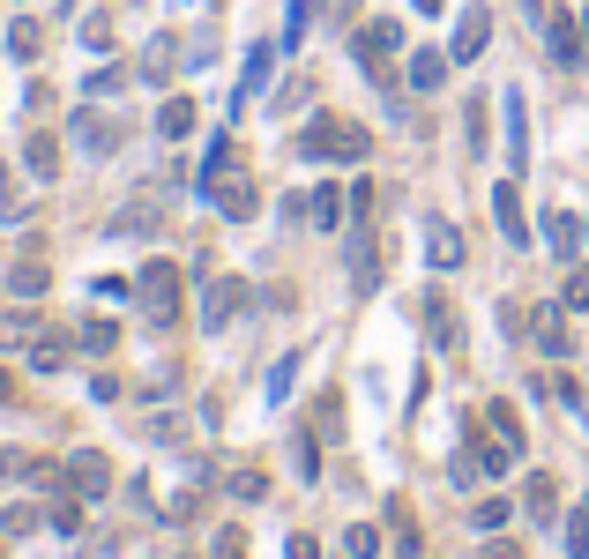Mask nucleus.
Wrapping results in <instances>:
<instances>
[{"label": "nucleus", "mask_w": 589, "mask_h": 559, "mask_svg": "<svg viewBox=\"0 0 589 559\" xmlns=\"http://www.w3.org/2000/svg\"><path fill=\"white\" fill-rule=\"evenodd\" d=\"M373 135L359 120H336V112H321L314 127H298V157L306 165H366Z\"/></svg>", "instance_id": "f257e3e1"}, {"label": "nucleus", "mask_w": 589, "mask_h": 559, "mask_svg": "<svg viewBox=\"0 0 589 559\" xmlns=\"http://www.w3.org/2000/svg\"><path fill=\"white\" fill-rule=\"evenodd\" d=\"M135 298H143L149 328H173V321H179V268L173 262H149L143 276H135Z\"/></svg>", "instance_id": "f03ea898"}, {"label": "nucleus", "mask_w": 589, "mask_h": 559, "mask_svg": "<svg viewBox=\"0 0 589 559\" xmlns=\"http://www.w3.org/2000/svg\"><path fill=\"white\" fill-rule=\"evenodd\" d=\"M60 486H68L75 500H105V492H112V462H105L98 448H82V455H68V470H60Z\"/></svg>", "instance_id": "7ed1b4c3"}, {"label": "nucleus", "mask_w": 589, "mask_h": 559, "mask_svg": "<svg viewBox=\"0 0 589 559\" xmlns=\"http://www.w3.org/2000/svg\"><path fill=\"white\" fill-rule=\"evenodd\" d=\"M351 52H359V60H366L373 75L389 68L395 52H403V23H395V16H373L366 30H359V38H351Z\"/></svg>", "instance_id": "20e7f679"}, {"label": "nucleus", "mask_w": 589, "mask_h": 559, "mask_svg": "<svg viewBox=\"0 0 589 559\" xmlns=\"http://www.w3.org/2000/svg\"><path fill=\"white\" fill-rule=\"evenodd\" d=\"M38 343H52V328H46V314H38L30 298L0 314V351H38Z\"/></svg>", "instance_id": "39448f33"}, {"label": "nucleus", "mask_w": 589, "mask_h": 559, "mask_svg": "<svg viewBox=\"0 0 589 559\" xmlns=\"http://www.w3.org/2000/svg\"><path fill=\"white\" fill-rule=\"evenodd\" d=\"M239 306H246V284H239V276H217V284H209V298H202V328H209V336H224Z\"/></svg>", "instance_id": "423d86ee"}, {"label": "nucleus", "mask_w": 589, "mask_h": 559, "mask_svg": "<svg viewBox=\"0 0 589 559\" xmlns=\"http://www.w3.org/2000/svg\"><path fill=\"white\" fill-rule=\"evenodd\" d=\"M425 336H433V351H463V314L448 292H425Z\"/></svg>", "instance_id": "0eeeda50"}, {"label": "nucleus", "mask_w": 589, "mask_h": 559, "mask_svg": "<svg viewBox=\"0 0 589 559\" xmlns=\"http://www.w3.org/2000/svg\"><path fill=\"white\" fill-rule=\"evenodd\" d=\"M425 262L433 268H463V232L448 217H425Z\"/></svg>", "instance_id": "6e6552de"}, {"label": "nucleus", "mask_w": 589, "mask_h": 559, "mask_svg": "<svg viewBox=\"0 0 589 559\" xmlns=\"http://www.w3.org/2000/svg\"><path fill=\"white\" fill-rule=\"evenodd\" d=\"M530 328H538V351H544V359H567V351H575V336H567V298H560V306H538V321H530Z\"/></svg>", "instance_id": "1a4fd4ad"}, {"label": "nucleus", "mask_w": 589, "mask_h": 559, "mask_svg": "<svg viewBox=\"0 0 589 559\" xmlns=\"http://www.w3.org/2000/svg\"><path fill=\"white\" fill-rule=\"evenodd\" d=\"M544 52H552L560 68H582V38H575V23H567L560 8H544Z\"/></svg>", "instance_id": "9d476101"}, {"label": "nucleus", "mask_w": 589, "mask_h": 559, "mask_svg": "<svg viewBox=\"0 0 589 559\" xmlns=\"http://www.w3.org/2000/svg\"><path fill=\"white\" fill-rule=\"evenodd\" d=\"M448 68H455V52H433V46H418V52H411V90H418V98H433V90L448 82Z\"/></svg>", "instance_id": "9b49d317"}, {"label": "nucleus", "mask_w": 589, "mask_h": 559, "mask_svg": "<svg viewBox=\"0 0 589 559\" xmlns=\"http://www.w3.org/2000/svg\"><path fill=\"white\" fill-rule=\"evenodd\" d=\"M492 217H500L508 246H530V224H522V195H516V179H500V187H492Z\"/></svg>", "instance_id": "f8f14e48"}, {"label": "nucleus", "mask_w": 589, "mask_h": 559, "mask_svg": "<svg viewBox=\"0 0 589 559\" xmlns=\"http://www.w3.org/2000/svg\"><path fill=\"white\" fill-rule=\"evenodd\" d=\"M75 143L90 149V157H112V149H120V127L105 120V112H75Z\"/></svg>", "instance_id": "ddd939ff"}, {"label": "nucleus", "mask_w": 589, "mask_h": 559, "mask_svg": "<svg viewBox=\"0 0 589 559\" xmlns=\"http://www.w3.org/2000/svg\"><path fill=\"white\" fill-rule=\"evenodd\" d=\"M485 433L500 440V448H508L516 462H522V448H530V440H522V418H516V403H485Z\"/></svg>", "instance_id": "4468645a"}, {"label": "nucleus", "mask_w": 589, "mask_h": 559, "mask_svg": "<svg viewBox=\"0 0 589 559\" xmlns=\"http://www.w3.org/2000/svg\"><path fill=\"white\" fill-rule=\"evenodd\" d=\"M202 187H209V202H217L224 217H254V187H246V179L224 171V179H202Z\"/></svg>", "instance_id": "2eb2a0df"}, {"label": "nucleus", "mask_w": 589, "mask_h": 559, "mask_svg": "<svg viewBox=\"0 0 589 559\" xmlns=\"http://www.w3.org/2000/svg\"><path fill=\"white\" fill-rule=\"evenodd\" d=\"M485 38H492V16H485V8H470L463 23H455V46H448V52H455V60H478Z\"/></svg>", "instance_id": "dca6fc26"}, {"label": "nucleus", "mask_w": 589, "mask_h": 559, "mask_svg": "<svg viewBox=\"0 0 589 559\" xmlns=\"http://www.w3.org/2000/svg\"><path fill=\"white\" fill-rule=\"evenodd\" d=\"M157 135H165V143H187V135H195V98H165V112H157Z\"/></svg>", "instance_id": "f3484780"}, {"label": "nucleus", "mask_w": 589, "mask_h": 559, "mask_svg": "<svg viewBox=\"0 0 589 559\" xmlns=\"http://www.w3.org/2000/svg\"><path fill=\"white\" fill-rule=\"evenodd\" d=\"M336 217H344V195H336V187H314V195H306V224H314V232H336Z\"/></svg>", "instance_id": "a211bd4d"}, {"label": "nucleus", "mask_w": 589, "mask_h": 559, "mask_svg": "<svg viewBox=\"0 0 589 559\" xmlns=\"http://www.w3.org/2000/svg\"><path fill=\"white\" fill-rule=\"evenodd\" d=\"M23 165L38 171V179H52V171H60V143H52L46 127H38V135H30V143H23Z\"/></svg>", "instance_id": "6ab92c4d"}, {"label": "nucleus", "mask_w": 589, "mask_h": 559, "mask_svg": "<svg viewBox=\"0 0 589 559\" xmlns=\"http://www.w3.org/2000/svg\"><path fill=\"white\" fill-rule=\"evenodd\" d=\"M46 284H52L46 262H16V268H8V292H16V298H46Z\"/></svg>", "instance_id": "aec40b11"}, {"label": "nucleus", "mask_w": 589, "mask_h": 559, "mask_svg": "<svg viewBox=\"0 0 589 559\" xmlns=\"http://www.w3.org/2000/svg\"><path fill=\"white\" fill-rule=\"evenodd\" d=\"M544 239H552V254H575V246H582V224L567 217V209H552V217H544Z\"/></svg>", "instance_id": "412c9836"}, {"label": "nucleus", "mask_w": 589, "mask_h": 559, "mask_svg": "<svg viewBox=\"0 0 589 559\" xmlns=\"http://www.w3.org/2000/svg\"><path fill=\"white\" fill-rule=\"evenodd\" d=\"M75 336H82V351H98V359H105V351L120 343V328H112V321H105V314H90V321H82V328H75Z\"/></svg>", "instance_id": "4be33fe9"}, {"label": "nucleus", "mask_w": 589, "mask_h": 559, "mask_svg": "<svg viewBox=\"0 0 589 559\" xmlns=\"http://www.w3.org/2000/svg\"><path fill=\"white\" fill-rule=\"evenodd\" d=\"M508 157H530V135H522V90H508Z\"/></svg>", "instance_id": "5701e85b"}, {"label": "nucleus", "mask_w": 589, "mask_h": 559, "mask_svg": "<svg viewBox=\"0 0 589 559\" xmlns=\"http://www.w3.org/2000/svg\"><path fill=\"white\" fill-rule=\"evenodd\" d=\"M344 552L351 559H381V530H373V522H351V530H344Z\"/></svg>", "instance_id": "b1692460"}, {"label": "nucleus", "mask_w": 589, "mask_h": 559, "mask_svg": "<svg viewBox=\"0 0 589 559\" xmlns=\"http://www.w3.org/2000/svg\"><path fill=\"white\" fill-rule=\"evenodd\" d=\"M38 46H46L38 23H8V52H16V60H38Z\"/></svg>", "instance_id": "393cba45"}, {"label": "nucleus", "mask_w": 589, "mask_h": 559, "mask_svg": "<svg viewBox=\"0 0 589 559\" xmlns=\"http://www.w3.org/2000/svg\"><path fill=\"white\" fill-rule=\"evenodd\" d=\"M46 522H52L60 537H75V530H82V500H75V492H68V500H52V508H46Z\"/></svg>", "instance_id": "a878e982"}, {"label": "nucleus", "mask_w": 589, "mask_h": 559, "mask_svg": "<svg viewBox=\"0 0 589 559\" xmlns=\"http://www.w3.org/2000/svg\"><path fill=\"white\" fill-rule=\"evenodd\" d=\"M143 75H149V82H165V75H173V38H149V52H143Z\"/></svg>", "instance_id": "bb28decb"}, {"label": "nucleus", "mask_w": 589, "mask_h": 559, "mask_svg": "<svg viewBox=\"0 0 589 559\" xmlns=\"http://www.w3.org/2000/svg\"><path fill=\"white\" fill-rule=\"evenodd\" d=\"M306 23H314V0H292V8H284V46H298Z\"/></svg>", "instance_id": "cd10ccee"}, {"label": "nucleus", "mask_w": 589, "mask_h": 559, "mask_svg": "<svg viewBox=\"0 0 589 559\" xmlns=\"http://www.w3.org/2000/svg\"><path fill=\"white\" fill-rule=\"evenodd\" d=\"M567 552H575V559L589 552V508H575V514H567Z\"/></svg>", "instance_id": "c85d7f7f"}, {"label": "nucleus", "mask_w": 589, "mask_h": 559, "mask_svg": "<svg viewBox=\"0 0 589 559\" xmlns=\"http://www.w3.org/2000/svg\"><path fill=\"white\" fill-rule=\"evenodd\" d=\"M478 530H508V500H478Z\"/></svg>", "instance_id": "c756f323"}, {"label": "nucleus", "mask_w": 589, "mask_h": 559, "mask_svg": "<svg viewBox=\"0 0 589 559\" xmlns=\"http://www.w3.org/2000/svg\"><path fill=\"white\" fill-rule=\"evenodd\" d=\"M0 522H8V537H30V530H38V522H46V514H38V508H8V514H0Z\"/></svg>", "instance_id": "7c9ffc66"}, {"label": "nucleus", "mask_w": 589, "mask_h": 559, "mask_svg": "<svg viewBox=\"0 0 589 559\" xmlns=\"http://www.w3.org/2000/svg\"><path fill=\"white\" fill-rule=\"evenodd\" d=\"M292 373H298V359H276V373H269V403H284V395H292Z\"/></svg>", "instance_id": "2f4dec72"}, {"label": "nucleus", "mask_w": 589, "mask_h": 559, "mask_svg": "<svg viewBox=\"0 0 589 559\" xmlns=\"http://www.w3.org/2000/svg\"><path fill=\"white\" fill-rule=\"evenodd\" d=\"M120 82H127L120 68H98V75H90V98H112V90H120Z\"/></svg>", "instance_id": "473e14b6"}, {"label": "nucleus", "mask_w": 589, "mask_h": 559, "mask_svg": "<svg viewBox=\"0 0 589 559\" xmlns=\"http://www.w3.org/2000/svg\"><path fill=\"white\" fill-rule=\"evenodd\" d=\"M567 306H589V268H582V276H567Z\"/></svg>", "instance_id": "72a5a7b5"}, {"label": "nucleus", "mask_w": 589, "mask_h": 559, "mask_svg": "<svg viewBox=\"0 0 589 559\" xmlns=\"http://www.w3.org/2000/svg\"><path fill=\"white\" fill-rule=\"evenodd\" d=\"M284 559H321V545H314V537H292V545H284Z\"/></svg>", "instance_id": "f704fd0d"}, {"label": "nucleus", "mask_w": 589, "mask_h": 559, "mask_svg": "<svg viewBox=\"0 0 589 559\" xmlns=\"http://www.w3.org/2000/svg\"><path fill=\"white\" fill-rule=\"evenodd\" d=\"M217 559H246V552H239V537H232V530L217 537Z\"/></svg>", "instance_id": "c9c22d12"}, {"label": "nucleus", "mask_w": 589, "mask_h": 559, "mask_svg": "<svg viewBox=\"0 0 589 559\" xmlns=\"http://www.w3.org/2000/svg\"><path fill=\"white\" fill-rule=\"evenodd\" d=\"M0 403H16V373L8 365H0Z\"/></svg>", "instance_id": "e433bc0d"}, {"label": "nucleus", "mask_w": 589, "mask_h": 559, "mask_svg": "<svg viewBox=\"0 0 589 559\" xmlns=\"http://www.w3.org/2000/svg\"><path fill=\"white\" fill-rule=\"evenodd\" d=\"M441 8H448V0H418V16H441Z\"/></svg>", "instance_id": "4c0bfd02"}, {"label": "nucleus", "mask_w": 589, "mask_h": 559, "mask_svg": "<svg viewBox=\"0 0 589 559\" xmlns=\"http://www.w3.org/2000/svg\"><path fill=\"white\" fill-rule=\"evenodd\" d=\"M328 16H336V23H344V16H351V0H336V8H328Z\"/></svg>", "instance_id": "58836bf2"}, {"label": "nucleus", "mask_w": 589, "mask_h": 559, "mask_svg": "<svg viewBox=\"0 0 589 559\" xmlns=\"http://www.w3.org/2000/svg\"><path fill=\"white\" fill-rule=\"evenodd\" d=\"M0 209H8V165H0Z\"/></svg>", "instance_id": "ea45409f"}, {"label": "nucleus", "mask_w": 589, "mask_h": 559, "mask_svg": "<svg viewBox=\"0 0 589 559\" xmlns=\"http://www.w3.org/2000/svg\"><path fill=\"white\" fill-rule=\"evenodd\" d=\"M582 246H589V217H582Z\"/></svg>", "instance_id": "a19ab883"}]
</instances>
